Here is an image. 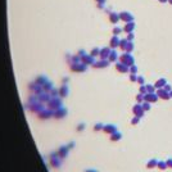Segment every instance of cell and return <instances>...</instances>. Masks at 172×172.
I'll list each match as a JSON object with an SVG mask.
<instances>
[{"label": "cell", "instance_id": "cell-2", "mask_svg": "<svg viewBox=\"0 0 172 172\" xmlns=\"http://www.w3.org/2000/svg\"><path fill=\"white\" fill-rule=\"evenodd\" d=\"M144 99H145V102H148V103H155L157 100H158V95L157 94H145L144 95Z\"/></svg>", "mask_w": 172, "mask_h": 172}, {"label": "cell", "instance_id": "cell-17", "mask_svg": "<svg viewBox=\"0 0 172 172\" xmlns=\"http://www.w3.org/2000/svg\"><path fill=\"white\" fill-rule=\"evenodd\" d=\"M169 95H171V98H172V90H171V93H169Z\"/></svg>", "mask_w": 172, "mask_h": 172}, {"label": "cell", "instance_id": "cell-5", "mask_svg": "<svg viewBox=\"0 0 172 172\" xmlns=\"http://www.w3.org/2000/svg\"><path fill=\"white\" fill-rule=\"evenodd\" d=\"M157 164H158V160L152 159V160H149V162L146 163V167L148 168H154V167H157Z\"/></svg>", "mask_w": 172, "mask_h": 172}, {"label": "cell", "instance_id": "cell-11", "mask_svg": "<svg viewBox=\"0 0 172 172\" xmlns=\"http://www.w3.org/2000/svg\"><path fill=\"white\" fill-rule=\"evenodd\" d=\"M140 91H141V95H145V94H148V91H146V88H144V86H143V88L140 89Z\"/></svg>", "mask_w": 172, "mask_h": 172}, {"label": "cell", "instance_id": "cell-6", "mask_svg": "<svg viewBox=\"0 0 172 172\" xmlns=\"http://www.w3.org/2000/svg\"><path fill=\"white\" fill-rule=\"evenodd\" d=\"M157 167H158L159 169H166V168H168V167H167V163H166V162H162V160H160V162H158Z\"/></svg>", "mask_w": 172, "mask_h": 172}, {"label": "cell", "instance_id": "cell-9", "mask_svg": "<svg viewBox=\"0 0 172 172\" xmlns=\"http://www.w3.org/2000/svg\"><path fill=\"white\" fill-rule=\"evenodd\" d=\"M166 91H168V93H171V90H172V88H171V85H168V83H166L164 85V88H163Z\"/></svg>", "mask_w": 172, "mask_h": 172}, {"label": "cell", "instance_id": "cell-7", "mask_svg": "<svg viewBox=\"0 0 172 172\" xmlns=\"http://www.w3.org/2000/svg\"><path fill=\"white\" fill-rule=\"evenodd\" d=\"M154 90H155V86H152V85H148V86H146V91H148L149 94H153Z\"/></svg>", "mask_w": 172, "mask_h": 172}, {"label": "cell", "instance_id": "cell-18", "mask_svg": "<svg viewBox=\"0 0 172 172\" xmlns=\"http://www.w3.org/2000/svg\"><path fill=\"white\" fill-rule=\"evenodd\" d=\"M168 2H169V3H171V4H172V0H168Z\"/></svg>", "mask_w": 172, "mask_h": 172}, {"label": "cell", "instance_id": "cell-8", "mask_svg": "<svg viewBox=\"0 0 172 172\" xmlns=\"http://www.w3.org/2000/svg\"><path fill=\"white\" fill-rule=\"evenodd\" d=\"M143 109H144V111H149V109H150V103H148V102L143 103Z\"/></svg>", "mask_w": 172, "mask_h": 172}, {"label": "cell", "instance_id": "cell-14", "mask_svg": "<svg viewBox=\"0 0 172 172\" xmlns=\"http://www.w3.org/2000/svg\"><path fill=\"white\" fill-rule=\"evenodd\" d=\"M139 122V118H134V120H132V123H137Z\"/></svg>", "mask_w": 172, "mask_h": 172}, {"label": "cell", "instance_id": "cell-10", "mask_svg": "<svg viewBox=\"0 0 172 172\" xmlns=\"http://www.w3.org/2000/svg\"><path fill=\"white\" fill-rule=\"evenodd\" d=\"M166 163H167V167H168V168H172V158L167 159V160H166Z\"/></svg>", "mask_w": 172, "mask_h": 172}, {"label": "cell", "instance_id": "cell-1", "mask_svg": "<svg viewBox=\"0 0 172 172\" xmlns=\"http://www.w3.org/2000/svg\"><path fill=\"white\" fill-rule=\"evenodd\" d=\"M155 94L158 95V98H162V99H164V100H168V99L171 98L169 93H168V91H166L164 89H158Z\"/></svg>", "mask_w": 172, "mask_h": 172}, {"label": "cell", "instance_id": "cell-12", "mask_svg": "<svg viewBox=\"0 0 172 172\" xmlns=\"http://www.w3.org/2000/svg\"><path fill=\"white\" fill-rule=\"evenodd\" d=\"M137 82L140 83V85H144V77H139V78H137Z\"/></svg>", "mask_w": 172, "mask_h": 172}, {"label": "cell", "instance_id": "cell-16", "mask_svg": "<svg viewBox=\"0 0 172 172\" xmlns=\"http://www.w3.org/2000/svg\"><path fill=\"white\" fill-rule=\"evenodd\" d=\"M159 2H160V3H166V0H159Z\"/></svg>", "mask_w": 172, "mask_h": 172}, {"label": "cell", "instance_id": "cell-13", "mask_svg": "<svg viewBox=\"0 0 172 172\" xmlns=\"http://www.w3.org/2000/svg\"><path fill=\"white\" fill-rule=\"evenodd\" d=\"M132 27H134V25H131V26H127V28H126V30H127V31H130V30H132Z\"/></svg>", "mask_w": 172, "mask_h": 172}, {"label": "cell", "instance_id": "cell-3", "mask_svg": "<svg viewBox=\"0 0 172 172\" xmlns=\"http://www.w3.org/2000/svg\"><path fill=\"white\" fill-rule=\"evenodd\" d=\"M134 113H135L137 117H143V114H144L143 105H141V104H136V105L134 107Z\"/></svg>", "mask_w": 172, "mask_h": 172}, {"label": "cell", "instance_id": "cell-15", "mask_svg": "<svg viewBox=\"0 0 172 172\" xmlns=\"http://www.w3.org/2000/svg\"><path fill=\"white\" fill-rule=\"evenodd\" d=\"M131 72H134V73H135V72H136V67H132V68H131Z\"/></svg>", "mask_w": 172, "mask_h": 172}, {"label": "cell", "instance_id": "cell-4", "mask_svg": "<svg viewBox=\"0 0 172 172\" xmlns=\"http://www.w3.org/2000/svg\"><path fill=\"white\" fill-rule=\"evenodd\" d=\"M166 83H167V81H166L164 78H159V80L155 82V85H154V86H155L157 89H163Z\"/></svg>", "mask_w": 172, "mask_h": 172}]
</instances>
